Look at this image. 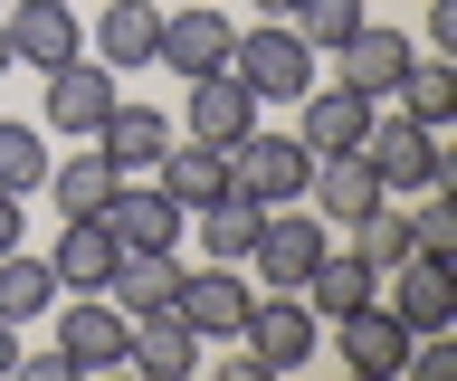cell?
Masks as SVG:
<instances>
[{"label": "cell", "mask_w": 457, "mask_h": 381, "mask_svg": "<svg viewBox=\"0 0 457 381\" xmlns=\"http://www.w3.org/2000/svg\"><path fill=\"white\" fill-rule=\"evenodd\" d=\"M295 295H305L314 315L334 324V315H353V305H371V295H381V277H371V267H362V258H353V248L334 238V248H324V258L305 267V286H295Z\"/></svg>", "instance_id": "cb8c5ba5"}, {"label": "cell", "mask_w": 457, "mask_h": 381, "mask_svg": "<svg viewBox=\"0 0 457 381\" xmlns=\"http://www.w3.org/2000/svg\"><path fill=\"white\" fill-rule=\"evenodd\" d=\"M228 10H210V0H171L162 10V38H153V58L191 87V77H210V67H228Z\"/></svg>", "instance_id": "ba28073f"}, {"label": "cell", "mask_w": 457, "mask_h": 381, "mask_svg": "<svg viewBox=\"0 0 457 381\" xmlns=\"http://www.w3.org/2000/svg\"><path fill=\"white\" fill-rule=\"evenodd\" d=\"M0 29H10V67H38L48 77L57 58H77V0H10Z\"/></svg>", "instance_id": "2e32d148"}, {"label": "cell", "mask_w": 457, "mask_h": 381, "mask_svg": "<svg viewBox=\"0 0 457 381\" xmlns=\"http://www.w3.org/2000/svg\"><path fill=\"white\" fill-rule=\"evenodd\" d=\"M305 201H314V219H324V229H353V219H362V210H381L391 191H381V172H371V153L353 144V153H314Z\"/></svg>", "instance_id": "8fae6325"}, {"label": "cell", "mask_w": 457, "mask_h": 381, "mask_svg": "<svg viewBox=\"0 0 457 381\" xmlns=\"http://www.w3.org/2000/svg\"><path fill=\"white\" fill-rule=\"evenodd\" d=\"M248 295H257V286L238 277V267H220V258H210L200 277L181 267V295H171V315L191 324L200 344H238V324H248Z\"/></svg>", "instance_id": "30bf717a"}, {"label": "cell", "mask_w": 457, "mask_h": 381, "mask_svg": "<svg viewBox=\"0 0 457 381\" xmlns=\"http://www.w3.org/2000/svg\"><path fill=\"white\" fill-rule=\"evenodd\" d=\"M48 162H57V153H48L38 124H10V115H0V191H20V201H29V191L48 181Z\"/></svg>", "instance_id": "f1b7e54d"}, {"label": "cell", "mask_w": 457, "mask_h": 381, "mask_svg": "<svg viewBox=\"0 0 457 381\" xmlns=\"http://www.w3.org/2000/svg\"><path fill=\"white\" fill-rule=\"evenodd\" d=\"M0 248H20V191H0Z\"/></svg>", "instance_id": "e575fe53"}, {"label": "cell", "mask_w": 457, "mask_h": 381, "mask_svg": "<svg viewBox=\"0 0 457 381\" xmlns=\"http://www.w3.org/2000/svg\"><path fill=\"white\" fill-rule=\"evenodd\" d=\"M238 344L257 352V372H305L314 344H324V315H314L295 286H257V295H248V324H238Z\"/></svg>", "instance_id": "6da1fadb"}, {"label": "cell", "mask_w": 457, "mask_h": 381, "mask_svg": "<svg viewBox=\"0 0 457 381\" xmlns=\"http://www.w3.org/2000/svg\"><path fill=\"white\" fill-rule=\"evenodd\" d=\"M10 372H20V324L0 315V381H10Z\"/></svg>", "instance_id": "836d02e7"}, {"label": "cell", "mask_w": 457, "mask_h": 381, "mask_svg": "<svg viewBox=\"0 0 457 381\" xmlns=\"http://www.w3.org/2000/svg\"><path fill=\"white\" fill-rule=\"evenodd\" d=\"M428 58H457V0H428Z\"/></svg>", "instance_id": "1f68e13d"}, {"label": "cell", "mask_w": 457, "mask_h": 381, "mask_svg": "<svg viewBox=\"0 0 457 381\" xmlns=\"http://www.w3.org/2000/svg\"><path fill=\"white\" fill-rule=\"evenodd\" d=\"M48 305H57L48 258H29V248H0V315H10V324H29V315H48Z\"/></svg>", "instance_id": "83f0119b"}, {"label": "cell", "mask_w": 457, "mask_h": 381, "mask_svg": "<svg viewBox=\"0 0 457 381\" xmlns=\"http://www.w3.org/2000/svg\"><path fill=\"white\" fill-rule=\"evenodd\" d=\"M153 181H162L181 210L220 201V191H228V144H200V134L181 144V134H171V144H162V162H153Z\"/></svg>", "instance_id": "44dd1931"}, {"label": "cell", "mask_w": 457, "mask_h": 381, "mask_svg": "<svg viewBox=\"0 0 457 381\" xmlns=\"http://www.w3.org/2000/svg\"><path fill=\"white\" fill-rule=\"evenodd\" d=\"M324 58H334V77H343V87H362L371 105H391V87L410 77V58H420V48H410V38H400L391 20H381V29L362 20V29L343 38V48H324Z\"/></svg>", "instance_id": "5bb4252c"}, {"label": "cell", "mask_w": 457, "mask_h": 381, "mask_svg": "<svg viewBox=\"0 0 457 381\" xmlns=\"http://www.w3.org/2000/svg\"><path fill=\"white\" fill-rule=\"evenodd\" d=\"M305 172H314V153L295 144V134H238V144H228V181H238V191H248L257 210H286V201H305Z\"/></svg>", "instance_id": "5b68a950"}, {"label": "cell", "mask_w": 457, "mask_h": 381, "mask_svg": "<svg viewBox=\"0 0 457 381\" xmlns=\"http://www.w3.org/2000/svg\"><path fill=\"white\" fill-rule=\"evenodd\" d=\"M371 134V95L343 87V77H314L305 95H295V144L305 153H353Z\"/></svg>", "instance_id": "7c38bea8"}, {"label": "cell", "mask_w": 457, "mask_h": 381, "mask_svg": "<svg viewBox=\"0 0 457 381\" xmlns=\"http://www.w3.org/2000/svg\"><path fill=\"white\" fill-rule=\"evenodd\" d=\"M153 38H162V10L153 0H105V20H96V58L124 77V67H153Z\"/></svg>", "instance_id": "d4e9b609"}, {"label": "cell", "mask_w": 457, "mask_h": 381, "mask_svg": "<svg viewBox=\"0 0 457 381\" xmlns=\"http://www.w3.org/2000/svg\"><path fill=\"white\" fill-rule=\"evenodd\" d=\"M248 124H257V95H248V77H238V67L191 77V134H200V144H238Z\"/></svg>", "instance_id": "ac0fdd59"}, {"label": "cell", "mask_w": 457, "mask_h": 381, "mask_svg": "<svg viewBox=\"0 0 457 381\" xmlns=\"http://www.w3.org/2000/svg\"><path fill=\"white\" fill-rule=\"evenodd\" d=\"M0 10H10V0H0Z\"/></svg>", "instance_id": "74e56055"}, {"label": "cell", "mask_w": 457, "mask_h": 381, "mask_svg": "<svg viewBox=\"0 0 457 381\" xmlns=\"http://www.w3.org/2000/svg\"><path fill=\"white\" fill-rule=\"evenodd\" d=\"M334 248V229L324 219H305V201H286V210H267L257 219V248H248V267H257V286H305V267Z\"/></svg>", "instance_id": "8992f818"}, {"label": "cell", "mask_w": 457, "mask_h": 381, "mask_svg": "<svg viewBox=\"0 0 457 381\" xmlns=\"http://www.w3.org/2000/svg\"><path fill=\"white\" fill-rule=\"evenodd\" d=\"M114 229L105 219H67L57 229V248H48V277H57V295H105V277H114Z\"/></svg>", "instance_id": "e0dca14e"}, {"label": "cell", "mask_w": 457, "mask_h": 381, "mask_svg": "<svg viewBox=\"0 0 457 381\" xmlns=\"http://www.w3.org/2000/svg\"><path fill=\"white\" fill-rule=\"evenodd\" d=\"M20 372L29 381H77V362H67V352H38V362H29V352H20Z\"/></svg>", "instance_id": "d6a6232c"}, {"label": "cell", "mask_w": 457, "mask_h": 381, "mask_svg": "<svg viewBox=\"0 0 457 381\" xmlns=\"http://www.w3.org/2000/svg\"><path fill=\"white\" fill-rule=\"evenodd\" d=\"M286 20H295V38H305L314 58H324V48H343V38H353V29L371 20V0H295Z\"/></svg>", "instance_id": "f546056e"}, {"label": "cell", "mask_w": 457, "mask_h": 381, "mask_svg": "<svg viewBox=\"0 0 457 381\" xmlns=\"http://www.w3.org/2000/svg\"><path fill=\"white\" fill-rule=\"evenodd\" d=\"M96 219L114 229V248H124V258H143V248H181V229H191V210L171 201L153 172H124V181H114V201L96 210Z\"/></svg>", "instance_id": "277c9868"}, {"label": "cell", "mask_w": 457, "mask_h": 381, "mask_svg": "<svg viewBox=\"0 0 457 381\" xmlns=\"http://www.w3.org/2000/svg\"><path fill=\"white\" fill-rule=\"evenodd\" d=\"M410 238H420L428 258H448V248H457V201H448V181H428V201L410 210Z\"/></svg>", "instance_id": "4dcf8cb0"}, {"label": "cell", "mask_w": 457, "mask_h": 381, "mask_svg": "<svg viewBox=\"0 0 457 381\" xmlns=\"http://www.w3.org/2000/svg\"><path fill=\"white\" fill-rule=\"evenodd\" d=\"M114 181H124V172H114L105 153H96V144H77L67 162H48V181H38V191L57 201V219H96V210L114 201Z\"/></svg>", "instance_id": "603a6c76"}, {"label": "cell", "mask_w": 457, "mask_h": 381, "mask_svg": "<svg viewBox=\"0 0 457 381\" xmlns=\"http://www.w3.org/2000/svg\"><path fill=\"white\" fill-rule=\"evenodd\" d=\"M57 352L77 362V372H114L124 362V334H134V315L114 305V295H57Z\"/></svg>", "instance_id": "52a82bcc"}, {"label": "cell", "mask_w": 457, "mask_h": 381, "mask_svg": "<svg viewBox=\"0 0 457 381\" xmlns=\"http://www.w3.org/2000/svg\"><path fill=\"white\" fill-rule=\"evenodd\" d=\"M0 67H10V29H0Z\"/></svg>", "instance_id": "8d00e7d4"}, {"label": "cell", "mask_w": 457, "mask_h": 381, "mask_svg": "<svg viewBox=\"0 0 457 381\" xmlns=\"http://www.w3.org/2000/svg\"><path fill=\"white\" fill-rule=\"evenodd\" d=\"M362 153H371V172H381V191H428V181H448V134H428V124H410L400 105H371V134H362Z\"/></svg>", "instance_id": "3957f363"}, {"label": "cell", "mask_w": 457, "mask_h": 381, "mask_svg": "<svg viewBox=\"0 0 457 381\" xmlns=\"http://www.w3.org/2000/svg\"><path fill=\"white\" fill-rule=\"evenodd\" d=\"M228 67L248 77L257 105H295V95L314 87V48L295 38V20H257V29L228 38Z\"/></svg>", "instance_id": "7a4b0ae2"}, {"label": "cell", "mask_w": 457, "mask_h": 381, "mask_svg": "<svg viewBox=\"0 0 457 381\" xmlns=\"http://www.w3.org/2000/svg\"><path fill=\"white\" fill-rule=\"evenodd\" d=\"M286 10H295V0H257V20H286Z\"/></svg>", "instance_id": "d590c367"}, {"label": "cell", "mask_w": 457, "mask_h": 381, "mask_svg": "<svg viewBox=\"0 0 457 381\" xmlns=\"http://www.w3.org/2000/svg\"><path fill=\"white\" fill-rule=\"evenodd\" d=\"M124 362L153 372V381H181V372L200 362V334L171 315V305H153V315H134V334H124Z\"/></svg>", "instance_id": "ffe728a7"}, {"label": "cell", "mask_w": 457, "mask_h": 381, "mask_svg": "<svg viewBox=\"0 0 457 381\" xmlns=\"http://www.w3.org/2000/svg\"><path fill=\"white\" fill-rule=\"evenodd\" d=\"M257 219H267V210H257L248 191L228 181L220 201H200V210H191V229H181V238H200V248H210L220 267H248V248H257Z\"/></svg>", "instance_id": "d6986e66"}, {"label": "cell", "mask_w": 457, "mask_h": 381, "mask_svg": "<svg viewBox=\"0 0 457 381\" xmlns=\"http://www.w3.org/2000/svg\"><path fill=\"white\" fill-rule=\"evenodd\" d=\"M105 295L124 305V315H153V305H171V295H181V258H171V248H143V258H114Z\"/></svg>", "instance_id": "4316f807"}, {"label": "cell", "mask_w": 457, "mask_h": 381, "mask_svg": "<svg viewBox=\"0 0 457 381\" xmlns=\"http://www.w3.org/2000/svg\"><path fill=\"white\" fill-rule=\"evenodd\" d=\"M334 344H343V362L362 381H391V372H410V324L371 295V305H353V315H334Z\"/></svg>", "instance_id": "9a60e30c"}, {"label": "cell", "mask_w": 457, "mask_h": 381, "mask_svg": "<svg viewBox=\"0 0 457 381\" xmlns=\"http://www.w3.org/2000/svg\"><path fill=\"white\" fill-rule=\"evenodd\" d=\"M86 144L105 153L114 172H153V162H162V144H171V124L153 115V105H124V95H114V115L96 124V134H86Z\"/></svg>", "instance_id": "7402d4cb"}, {"label": "cell", "mask_w": 457, "mask_h": 381, "mask_svg": "<svg viewBox=\"0 0 457 381\" xmlns=\"http://www.w3.org/2000/svg\"><path fill=\"white\" fill-rule=\"evenodd\" d=\"M391 105L410 124H428V134H448L457 124V58H410V77L391 87Z\"/></svg>", "instance_id": "484cf974"}, {"label": "cell", "mask_w": 457, "mask_h": 381, "mask_svg": "<svg viewBox=\"0 0 457 381\" xmlns=\"http://www.w3.org/2000/svg\"><path fill=\"white\" fill-rule=\"evenodd\" d=\"M381 305H391L410 334H448L457 324V277H448V258H428V248H410L400 267H381Z\"/></svg>", "instance_id": "9c48e42d"}, {"label": "cell", "mask_w": 457, "mask_h": 381, "mask_svg": "<svg viewBox=\"0 0 457 381\" xmlns=\"http://www.w3.org/2000/svg\"><path fill=\"white\" fill-rule=\"evenodd\" d=\"M114 115V67L105 58H57L48 67V134H96V124Z\"/></svg>", "instance_id": "4fadbf2b"}]
</instances>
